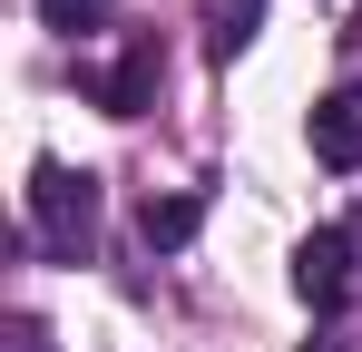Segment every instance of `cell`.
<instances>
[{
    "label": "cell",
    "instance_id": "6da1fadb",
    "mask_svg": "<svg viewBox=\"0 0 362 352\" xmlns=\"http://www.w3.org/2000/svg\"><path fill=\"white\" fill-rule=\"evenodd\" d=\"M30 235H40V254L88 264V254H98V176L40 157V167H30Z\"/></svg>",
    "mask_w": 362,
    "mask_h": 352
},
{
    "label": "cell",
    "instance_id": "7a4b0ae2",
    "mask_svg": "<svg viewBox=\"0 0 362 352\" xmlns=\"http://www.w3.org/2000/svg\"><path fill=\"white\" fill-rule=\"evenodd\" d=\"M78 88H88L108 117H147V108H157V88H167V49H157V40H127L108 69L78 59Z\"/></svg>",
    "mask_w": 362,
    "mask_h": 352
},
{
    "label": "cell",
    "instance_id": "3957f363",
    "mask_svg": "<svg viewBox=\"0 0 362 352\" xmlns=\"http://www.w3.org/2000/svg\"><path fill=\"white\" fill-rule=\"evenodd\" d=\"M294 293L313 313H343V303H353V235L343 225H323V235L294 245Z\"/></svg>",
    "mask_w": 362,
    "mask_h": 352
},
{
    "label": "cell",
    "instance_id": "277c9868",
    "mask_svg": "<svg viewBox=\"0 0 362 352\" xmlns=\"http://www.w3.org/2000/svg\"><path fill=\"white\" fill-rule=\"evenodd\" d=\"M303 137H313V157H323L333 176H353V167H362V88H333V98H313Z\"/></svg>",
    "mask_w": 362,
    "mask_h": 352
},
{
    "label": "cell",
    "instance_id": "5b68a950",
    "mask_svg": "<svg viewBox=\"0 0 362 352\" xmlns=\"http://www.w3.org/2000/svg\"><path fill=\"white\" fill-rule=\"evenodd\" d=\"M196 225H206V196H147V206H137V235H147V254H177Z\"/></svg>",
    "mask_w": 362,
    "mask_h": 352
},
{
    "label": "cell",
    "instance_id": "8992f818",
    "mask_svg": "<svg viewBox=\"0 0 362 352\" xmlns=\"http://www.w3.org/2000/svg\"><path fill=\"white\" fill-rule=\"evenodd\" d=\"M196 30H206V49L235 59L255 30H264V0H196Z\"/></svg>",
    "mask_w": 362,
    "mask_h": 352
},
{
    "label": "cell",
    "instance_id": "52a82bcc",
    "mask_svg": "<svg viewBox=\"0 0 362 352\" xmlns=\"http://www.w3.org/2000/svg\"><path fill=\"white\" fill-rule=\"evenodd\" d=\"M40 20H49L59 40H98V30H108V0H40Z\"/></svg>",
    "mask_w": 362,
    "mask_h": 352
},
{
    "label": "cell",
    "instance_id": "ba28073f",
    "mask_svg": "<svg viewBox=\"0 0 362 352\" xmlns=\"http://www.w3.org/2000/svg\"><path fill=\"white\" fill-rule=\"evenodd\" d=\"M343 69H353V88H362V10L343 20Z\"/></svg>",
    "mask_w": 362,
    "mask_h": 352
},
{
    "label": "cell",
    "instance_id": "9c48e42d",
    "mask_svg": "<svg viewBox=\"0 0 362 352\" xmlns=\"http://www.w3.org/2000/svg\"><path fill=\"white\" fill-rule=\"evenodd\" d=\"M10 352H49V333H40V323L20 313V323H10Z\"/></svg>",
    "mask_w": 362,
    "mask_h": 352
},
{
    "label": "cell",
    "instance_id": "30bf717a",
    "mask_svg": "<svg viewBox=\"0 0 362 352\" xmlns=\"http://www.w3.org/2000/svg\"><path fill=\"white\" fill-rule=\"evenodd\" d=\"M303 352H343V343H303Z\"/></svg>",
    "mask_w": 362,
    "mask_h": 352
}]
</instances>
